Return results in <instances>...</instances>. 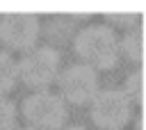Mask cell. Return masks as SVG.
Listing matches in <instances>:
<instances>
[{
  "label": "cell",
  "mask_w": 146,
  "mask_h": 130,
  "mask_svg": "<svg viewBox=\"0 0 146 130\" xmlns=\"http://www.w3.org/2000/svg\"><path fill=\"white\" fill-rule=\"evenodd\" d=\"M14 130H34V128H30V125H27V128H14Z\"/></svg>",
  "instance_id": "obj_14"
},
{
  "label": "cell",
  "mask_w": 146,
  "mask_h": 130,
  "mask_svg": "<svg viewBox=\"0 0 146 130\" xmlns=\"http://www.w3.org/2000/svg\"><path fill=\"white\" fill-rule=\"evenodd\" d=\"M41 32L36 14L30 11H9L0 16V41L9 50H30L34 48Z\"/></svg>",
  "instance_id": "obj_6"
},
{
  "label": "cell",
  "mask_w": 146,
  "mask_h": 130,
  "mask_svg": "<svg viewBox=\"0 0 146 130\" xmlns=\"http://www.w3.org/2000/svg\"><path fill=\"white\" fill-rule=\"evenodd\" d=\"M137 130H141V119H137Z\"/></svg>",
  "instance_id": "obj_13"
},
{
  "label": "cell",
  "mask_w": 146,
  "mask_h": 130,
  "mask_svg": "<svg viewBox=\"0 0 146 130\" xmlns=\"http://www.w3.org/2000/svg\"><path fill=\"white\" fill-rule=\"evenodd\" d=\"M73 50L82 64L96 68H114L119 62V39L110 25L94 23L82 27L73 39Z\"/></svg>",
  "instance_id": "obj_1"
},
{
  "label": "cell",
  "mask_w": 146,
  "mask_h": 130,
  "mask_svg": "<svg viewBox=\"0 0 146 130\" xmlns=\"http://www.w3.org/2000/svg\"><path fill=\"white\" fill-rule=\"evenodd\" d=\"M23 116L34 130H62L68 119V105L59 94L52 91H34L23 100Z\"/></svg>",
  "instance_id": "obj_3"
},
{
  "label": "cell",
  "mask_w": 146,
  "mask_h": 130,
  "mask_svg": "<svg viewBox=\"0 0 146 130\" xmlns=\"http://www.w3.org/2000/svg\"><path fill=\"white\" fill-rule=\"evenodd\" d=\"M139 14L137 11H116V14H107V21L112 25H121V27H128L132 23H137Z\"/></svg>",
  "instance_id": "obj_11"
},
{
  "label": "cell",
  "mask_w": 146,
  "mask_h": 130,
  "mask_svg": "<svg viewBox=\"0 0 146 130\" xmlns=\"http://www.w3.org/2000/svg\"><path fill=\"white\" fill-rule=\"evenodd\" d=\"M18 78L34 91H46L59 75V52L50 46L30 48L16 64Z\"/></svg>",
  "instance_id": "obj_2"
},
{
  "label": "cell",
  "mask_w": 146,
  "mask_h": 130,
  "mask_svg": "<svg viewBox=\"0 0 146 130\" xmlns=\"http://www.w3.org/2000/svg\"><path fill=\"white\" fill-rule=\"evenodd\" d=\"M119 52H123L135 64L141 62V57H144V32H141V27H132L130 32H125L123 41L119 43Z\"/></svg>",
  "instance_id": "obj_7"
},
{
  "label": "cell",
  "mask_w": 146,
  "mask_h": 130,
  "mask_svg": "<svg viewBox=\"0 0 146 130\" xmlns=\"http://www.w3.org/2000/svg\"><path fill=\"white\" fill-rule=\"evenodd\" d=\"M62 130H87L84 125H68V128H62Z\"/></svg>",
  "instance_id": "obj_12"
},
{
  "label": "cell",
  "mask_w": 146,
  "mask_h": 130,
  "mask_svg": "<svg viewBox=\"0 0 146 130\" xmlns=\"http://www.w3.org/2000/svg\"><path fill=\"white\" fill-rule=\"evenodd\" d=\"M14 123H16V105L7 96H0V130H14Z\"/></svg>",
  "instance_id": "obj_10"
},
{
  "label": "cell",
  "mask_w": 146,
  "mask_h": 130,
  "mask_svg": "<svg viewBox=\"0 0 146 130\" xmlns=\"http://www.w3.org/2000/svg\"><path fill=\"white\" fill-rule=\"evenodd\" d=\"M59 96L71 105H89L98 94V73L87 64H71L57 75Z\"/></svg>",
  "instance_id": "obj_5"
},
{
  "label": "cell",
  "mask_w": 146,
  "mask_h": 130,
  "mask_svg": "<svg viewBox=\"0 0 146 130\" xmlns=\"http://www.w3.org/2000/svg\"><path fill=\"white\" fill-rule=\"evenodd\" d=\"M16 80H18L16 59L9 52L0 50V96H5L7 91H11L14 84H16Z\"/></svg>",
  "instance_id": "obj_8"
},
{
  "label": "cell",
  "mask_w": 146,
  "mask_h": 130,
  "mask_svg": "<svg viewBox=\"0 0 146 130\" xmlns=\"http://www.w3.org/2000/svg\"><path fill=\"white\" fill-rule=\"evenodd\" d=\"M91 121L103 130H121L132 119V103L123 89H98L89 103Z\"/></svg>",
  "instance_id": "obj_4"
},
{
  "label": "cell",
  "mask_w": 146,
  "mask_h": 130,
  "mask_svg": "<svg viewBox=\"0 0 146 130\" xmlns=\"http://www.w3.org/2000/svg\"><path fill=\"white\" fill-rule=\"evenodd\" d=\"M123 94L130 98V103H132V105H141V100H144V87H141V68L132 71V73L125 78V89H123Z\"/></svg>",
  "instance_id": "obj_9"
}]
</instances>
